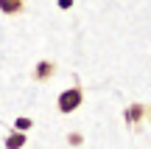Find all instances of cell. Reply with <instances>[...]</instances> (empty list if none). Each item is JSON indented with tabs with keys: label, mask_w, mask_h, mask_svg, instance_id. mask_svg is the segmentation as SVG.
Returning a JSON list of instances; mask_svg holds the SVG:
<instances>
[{
	"label": "cell",
	"mask_w": 151,
	"mask_h": 149,
	"mask_svg": "<svg viewBox=\"0 0 151 149\" xmlns=\"http://www.w3.org/2000/svg\"><path fill=\"white\" fill-rule=\"evenodd\" d=\"M56 76V62L50 59H39L34 65V82H50Z\"/></svg>",
	"instance_id": "7a4b0ae2"
},
{
	"label": "cell",
	"mask_w": 151,
	"mask_h": 149,
	"mask_svg": "<svg viewBox=\"0 0 151 149\" xmlns=\"http://www.w3.org/2000/svg\"><path fill=\"white\" fill-rule=\"evenodd\" d=\"M67 141H70L73 146H78V144H81V135H78V132H73V135H67Z\"/></svg>",
	"instance_id": "52a82bcc"
},
{
	"label": "cell",
	"mask_w": 151,
	"mask_h": 149,
	"mask_svg": "<svg viewBox=\"0 0 151 149\" xmlns=\"http://www.w3.org/2000/svg\"><path fill=\"white\" fill-rule=\"evenodd\" d=\"M25 132H20V129H14V132H9L6 135V149H22L25 146Z\"/></svg>",
	"instance_id": "5b68a950"
},
{
	"label": "cell",
	"mask_w": 151,
	"mask_h": 149,
	"mask_svg": "<svg viewBox=\"0 0 151 149\" xmlns=\"http://www.w3.org/2000/svg\"><path fill=\"white\" fill-rule=\"evenodd\" d=\"M73 6V0H59V9H70Z\"/></svg>",
	"instance_id": "ba28073f"
},
{
	"label": "cell",
	"mask_w": 151,
	"mask_h": 149,
	"mask_svg": "<svg viewBox=\"0 0 151 149\" xmlns=\"http://www.w3.org/2000/svg\"><path fill=\"white\" fill-rule=\"evenodd\" d=\"M84 104V90L76 84V87H67L59 93V99H56V107H59L62 116H70V113H76L78 107Z\"/></svg>",
	"instance_id": "6da1fadb"
},
{
	"label": "cell",
	"mask_w": 151,
	"mask_h": 149,
	"mask_svg": "<svg viewBox=\"0 0 151 149\" xmlns=\"http://www.w3.org/2000/svg\"><path fill=\"white\" fill-rule=\"evenodd\" d=\"M31 127H34V121H31V118H25V116H20L14 121V129H20V132H28Z\"/></svg>",
	"instance_id": "8992f818"
},
{
	"label": "cell",
	"mask_w": 151,
	"mask_h": 149,
	"mask_svg": "<svg viewBox=\"0 0 151 149\" xmlns=\"http://www.w3.org/2000/svg\"><path fill=\"white\" fill-rule=\"evenodd\" d=\"M148 121H151V107H148Z\"/></svg>",
	"instance_id": "9c48e42d"
},
{
	"label": "cell",
	"mask_w": 151,
	"mask_h": 149,
	"mask_svg": "<svg viewBox=\"0 0 151 149\" xmlns=\"http://www.w3.org/2000/svg\"><path fill=\"white\" fill-rule=\"evenodd\" d=\"M25 3L28 0H0V11H3V14H22V11H25Z\"/></svg>",
	"instance_id": "277c9868"
},
{
	"label": "cell",
	"mask_w": 151,
	"mask_h": 149,
	"mask_svg": "<svg viewBox=\"0 0 151 149\" xmlns=\"http://www.w3.org/2000/svg\"><path fill=\"white\" fill-rule=\"evenodd\" d=\"M146 116H148V110H146L143 104H137V101H134V104H129V107L123 110V118H126V124H129V127H137Z\"/></svg>",
	"instance_id": "3957f363"
}]
</instances>
